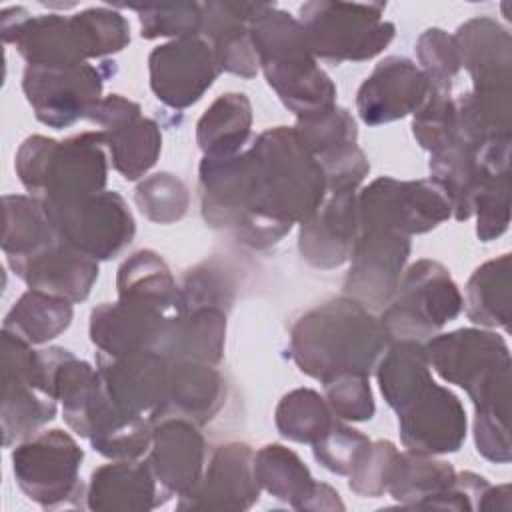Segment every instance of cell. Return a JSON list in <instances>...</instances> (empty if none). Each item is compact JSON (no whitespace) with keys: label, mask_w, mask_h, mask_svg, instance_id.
<instances>
[{"label":"cell","mask_w":512,"mask_h":512,"mask_svg":"<svg viewBox=\"0 0 512 512\" xmlns=\"http://www.w3.org/2000/svg\"><path fill=\"white\" fill-rule=\"evenodd\" d=\"M248 154L250 206L234 236L250 248H268L322 206L328 196L326 178L294 126L264 130L250 144Z\"/></svg>","instance_id":"1"},{"label":"cell","mask_w":512,"mask_h":512,"mask_svg":"<svg viewBox=\"0 0 512 512\" xmlns=\"http://www.w3.org/2000/svg\"><path fill=\"white\" fill-rule=\"evenodd\" d=\"M388 338L380 320L350 296L330 298L298 316L290 328V354L306 376L322 384L344 372L370 376Z\"/></svg>","instance_id":"2"},{"label":"cell","mask_w":512,"mask_h":512,"mask_svg":"<svg viewBox=\"0 0 512 512\" xmlns=\"http://www.w3.org/2000/svg\"><path fill=\"white\" fill-rule=\"evenodd\" d=\"M250 38L268 86L296 118L336 106V86L318 66L298 18L268 2L250 22Z\"/></svg>","instance_id":"3"},{"label":"cell","mask_w":512,"mask_h":512,"mask_svg":"<svg viewBox=\"0 0 512 512\" xmlns=\"http://www.w3.org/2000/svg\"><path fill=\"white\" fill-rule=\"evenodd\" d=\"M108 158L100 130L66 140L32 134L20 144L14 170L30 196L42 202H74L106 188Z\"/></svg>","instance_id":"4"},{"label":"cell","mask_w":512,"mask_h":512,"mask_svg":"<svg viewBox=\"0 0 512 512\" xmlns=\"http://www.w3.org/2000/svg\"><path fill=\"white\" fill-rule=\"evenodd\" d=\"M384 10L382 2L318 0L300 6L298 22L316 60L366 62L394 40L396 26L382 18Z\"/></svg>","instance_id":"5"},{"label":"cell","mask_w":512,"mask_h":512,"mask_svg":"<svg viewBox=\"0 0 512 512\" xmlns=\"http://www.w3.org/2000/svg\"><path fill=\"white\" fill-rule=\"evenodd\" d=\"M464 298L450 270L438 260L420 258L402 274L398 290L382 310L380 326L390 342H426L452 322Z\"/></svg>","instance_id":"6"},{"label":"cell","mask_w":512,"mask_h":512,"mask_svg":"<svg viewBox=\"0 0 512 512\" xmlns=\"http://www.w3.org/2000/svg\"><path fill=\"white\" fill-rule=\"evenodd\" d=\"M358 218L360 230H386L410 238L452 218V204L430 176L420 180L380 176L358 192Z\"/></svg>","instance_id":"7"},{"label":"cell","mask_w":512,"mask_h":512,"mask_svg":"<svg viewBox=\"0 0 512 512\" xmlns=\"http://www.w3.org/2000/svg\"><path fill=\"white\" fill-rule=\"evenodd\" d=\"M84 452L64 430H40L16 444L12 472L26 498L42 508H58L86 494L80 482Z\"/></svg>","instance_id":"8"},{"label":"cell","mask_w":512,"mask_h":512,"mask_svg":"<svg viewBox=\"0 0 512 512\" xmlns=\"http://www.w3.org/2000/svg\"><path fill=\"white\" fill-rule=\"evenodd\" d=\"M56 402L46 390L40 350L2 330V444L10 448L40 432L54 420Z\"/></svg>","instance_id":"9"},{"label":"cell","mask_w":512,"mask_h":512,"mask_svg":"<svg viewBox=\"0 0 512 512\" xmlns=\"http://www.w3.org/2000/svg\"><path fill=\"white\" fill-rule=\"evenodd\" d=\"M42 204L60 242L96 262L118 256L134 240V216L126 200L114 190H102L74 202Z\"/></svg>","instance_id":"10"},{"label":"cell","mask_w":512,"mask_h":512,"mask_svg":"<svg viewBox=\"0 0 512 512\" xmlns=\"http://www.w3.org/2000/svg\"><path fill=\"white\" fill-rule=\"evenodd\" d=\"M86 118L100 126L110 162L124 180L144 178L158 162L162 132L152 118L142 116L138 102L122 94L102 96Z\"/></svg>","instance_id":"11"},{"label":"cell","mask_w":512,"mask_h":512,"mask_svg":"<svg viewBox=\"0 0 512 512\" xmlns=\"http://www.w3.org/2000/svg\"><path fill=\"white\" fill-rule=\"evenodd\" d=\"M102 88V72L88 62L62 68L26 66L22 76V90L36 120L54 130L86 118L102 98Z\"/></svg>","instance_id":"12"},{"label":"cell","mask_w":512,"mask_h":512,"mask_svg":"<svg viewBox=\"0 0 512 512\" xmlns=\"http://www.w3.org/2000/svg\"><path fill=\"white\" fill-rule=\"evenodd\" d=\"M214 50L202 34L170 40L148 56V76L154 96L182 110L196 104L218 78Z\"/></svg>","instance_id":"13"},{"label":"cell","mask_w":512,"mask_h":512,"mask_svg":"<svg viewBox=\"0 0 512 512\" xmlns=\"http://www.w3.org/2000/svg\"><path fill=\"white\" fill-rule=\"evenodd\" d=\"M430 368L446 380L474 394L502 368L512 366L506 340L486 328H458L424 342Z\"/></svg>","instance_id":"14"},{"label":"cell","mask_w":512,"mask_h":512,"mask_svg":"<svg viewBox=\"0 0 512 512\" xmlns=\"http://www.w3.org/2000/svg\"><path fill=\"white\" fill-rule=\"evenodd\" d=\"M96 368L106 396L124 412L144 416L152 424L164 416L170 384V360L156 350L124 356L96 352Z\"/></svg>","instance_id":"15"},{"label":"cell","mask_w":512,"mask_h":512,"mask_svg":"<svg viewBox=\"0 0 512 512\" xmlns=\"http://www.w3.org/2000/svg\"><path fill=\"white\" fill-rule=\"evenodd\" d=\"M410 256V238L386 230H360L344 278V296L368 310H380L394 298Z\"/></svg>","instance_id":"16"},{"label":"cell","mask_w":512,"mask_h":512,"mask_svg":"<svg viewBox=\"0 0 512 512\" xmlns=\"http://www.w3.org/2000/svg\"><path fill=\"white\" fill-rule=\"evenodd\" d=\"M400 440L420 454L458 452L466 438V412L456 394L434 380L398 412Z\"/></svg>","instance_id":"17"},{"label":"cell","mask_w":512,"mask_h":512,"mask_svg":"<svg viewBox=\"0 0 512 512\" xmlns=\"http://www.w3.org/2000/svg\"><path fill=\"white\" fill-rule=\"evenodd\" d=\"M258 498L254 450L246 442H228L212 452L198 484L178 496V510L242 512L252 508Z\"/></svg>","instance_id":"18"},{"label":"cell","mask_w":512,"mask_h":512,"mask_svg":"<svg viewBox=\"0 0 512 512\" xmlns=\"http://www.w3.org/2000/svg\"><path fill=\"white\" fill-rule=\"evenodd\" d=\"M430 94V82L410 58L388 56L356 92V110L364 124L380 126L414 114Z\"/></svg>","instance_id":"19"},{"label":"cell","mask_w":512,"mask_h":512,"mask_svg":"<svg viewBox=\"0 0 512 512\" xmlns=\"http://www.w3.org/2000/svg\"><path fill=\"white\" fill-rule=\"evenodd\" d=\"M0 36L4 44L16 46L28 66L62 68L86 62L70 16H34L22 6H10L0 12Z\"/></svg>","instance_id":"20"},{"label":"cell","mask_w":512,"mask_h":512,"mask_svg":"<svg viewBox=\"0 0 512 512\" xmlns=\"http://www.w3.org/2000/svg\"><path fill=\"white\" fill-rule=\"evenodd\" d=\"M148 464L166 500L190 492L206 466V440L200 426L178 416L154 422Z\"/></svg>","instance_id":"21"},{"label":"cell","mask_w":512,"mask_h":512,"mask_svg":"<svg viewBox=\"0 0 512 512\" xmlns=\"http://www.w3.org/2000/svg\"><path fill=\"white\" fill-rule=\"evenodd\" d=\"M358 234V190L328 194L322 206L300 224L298 250L310 266L332 270L350 260Z\"/></svg>","instance_id":"22"},{"label":"cell","mask_w":512,"mask_h":512,"mask_svg":"<svg viewBox=\"0 0 512 512\" xmlns=\"http://www.w3.org/2000/svg\"><path fill=\"white\" fill-rule=\"evenodd\" d=\"M252 164L248 148L232 156H204L198 166L200 212L208 226L234 232L250 206Z\"/></svg>","instance_id":"23"},{"label":"cell","mask_w":512,"mask_h":512,"mask_svg":"<svg viewBox=\"0 0 512 512\" xmlns=\"http://www.w3.org/2000/svg\"><path fill=\"white\" fill-rule=\"evenodd\" d=\"M268 2H206L200 34L210 42L220 72L254 78L260 72L250 22Z\"/></svg>","instance_id":"24"},{"label":"cell","mask_w":512,"mask_h":512,"mask_svg":"<svg viewBox=\"0 0 512 512\" xmlns=\"http://www.w3.org/2000/svg\"><path fill=\"white\" fill-rule=\"evenodd\" d=\"M168 316L136 302L116 300L96 306L90 314V342L100 354L124 356L160 346Z\"/></svg>","instance_id":"25"},{"label":"cell","mask_w":512,"mask_h":512,"mask_svg":"<svg viewBox=\"0 0 512 512\" xmlns=\"http://www.w3.org/2000/svg\"><path fill=\"white\" fill-rule=\"evenodd\" d=\"M84 498L96 512H148L168 502L148 460H114L96 468Z\"/></svg>","instance_id":"26"},{"label":"cell","mask_w":512,"mask_h":512,"mask_svg":"<svg viewBox=\"0 0 512 512\" xmlns=\"http://www.w3.org/2000/svg\"><path fill=\"white\" fill-rule=\"evenodd\" d=\"M454 42L472 88H512V38L500 22L490 16L470 18L458 26Z\"/></svg>","instance_id":"27"},{"label":"cell","mask_w":512,"mask_h":512,"mask_svg":"<svg viewBox=\"0 0 512 512\" xmlns=\"http://www.w3.org/2000/svg\"><path fill=\"white\" fill-rule=\"evenodd\" d=\"M10 270L28 288L62 296L74 304L84 302L98 280V262L66 246L60 238L38 254L10 264Z\"/></svg>","instance_id":"28"},{"label":"cell","mask_w":512,"mask_h":512,"mask_svg":"<svg viewBox=\"0 0 512 512\" xmlns=\"http://www.w3.org/2000/svg\"><path fill=\"white\" fill-rule=\"evenodd\" d=\"M226 380L216 364L180 360L170 362V384L164 416L208 424L226 402Z\"/></svg>","instance_id":"29"},{"label":"cell","mask_w":512,"mask_h":512,"mask_svg":"<svg viewBox=\"0 0 512 512\" xmlns=\"http://www.w3.org/2000/svg\"><path fill=\"white\" fill-rule=\"evenodd\" d=\"M226 314L218 308H198L168 316L158 352L170 362L218 364L226 344Z\"/></svg>","instance_id":"30"},{"label":"cell","mask_w":512,"mask_h":512,"mask_svg":"<svg viewBox=\"0 0 512 512\" xmlns=\"http://www.w3.org/2000/svg\"><path fill=\"white\" fill-rule=\"evenodd\" d=\"M102 382V380H100ZM152 422L118 408L100 386L88 416V440L94 452L110 460H138L150 450Z\"/></svg>","instance_id":"31"},{"label":"cell","mask_w":512,"mask_h":512,"mask_svg":"<svg viewBox=\"0 0 512 512\" xmlns=\"http://www.w3.org/2000/svg\"><path fill=\"white\" fill-rule=\"evenodd\" d=\"M118 300L150 306L166 316L176 314L178 282L154 250L130 254L116 274Z\"/></svg>","instance_id":"32"},{"label":"cell","mask_w":512,"mask_h":512,"mask_svg":"<svg viewBox=\"0 0 512 512\" xmlns=\"http://www.w3.org/2000/svg\"><path fill=\"white\" fill-rule=\"evenodd\" d=\"M430 178L442 186L452 204V218L474 216V200L482 188L486 172L476 156V148L456 138L452 144L430 154Z\"/></svg>","instance_id":"33"},{"label":"cell","mask_w":512,"mask_h":512,"mask_svg":"<svg viewBox=\"0 0 512 512\" xmlns=\"http://www.w3.org/2000/svg\"><path fill=\"white\" fill-rule=\"evenodd\" d=\"M252 134V104L244 92L218 96L196 124V144L204 156H232Z\"/></svg>","instance_id":"34"},{"label":"cell","mask_w":512,"mask_h":512,"mask_svg":"<svg viewBox=\"0 0 512 512\" xmlns=\"http://www.w3.org/2000/svg\"><path fill=\"white\" fill-rule=\"evenodd\" d=\"M2 208V252L8 266L26 260L58 242L42 200L30 194H6L2 196Z\"/></svg>","instance_id":"35"},{"label":"cell","mask_w":512,"mask_h":512,"mask_svg":"<svg viewBox=\"0 0 512 512\" xmlns=\"http://www.w3.org/2000/svg\"><path fill=\"white\" fill-rule=\"evenodd\" d=\"M512 262L510 254L478 266L466 284L464 310L468 320L482 328L510 326L512 308Z\"/></svg>","instance_id":"36"},{"label":"cell","mask_w":512,"mask_h":512,"mask_svg":"<svg viewBox=\"0 0 512 512\" xmlns=\"http://www.w3.org/2000/svg\"><path fill=\"white\" fill-rule=\"evenodd\" d=\"M374 372L386 404L396 412L432 382L424 342L414 340L390 342Z\"/></svg>","instance_id":"37"},{"label":"cell","mask_w":512,"mask_h":512,"mask_svg":"<svg viewBox=\"0 0 512 512\" xmlns=\"http://www.w3.org/2000/svg\"><path fill=\"white\" fill-rule=\"evenodd\" d=\"M454 104L458 138L476 150L492 138L510 136L512 88H472L458 96Z\"/></svg>","instance_id":"38"},{"label":"cell","mask_w":512,"mask_h":512,"mask_svg":"<svg viewBox=\"0 0 512 512\" xmlns=\"http://www.w3.org/2000/svg\"><path fill=\"white\" fill-rule=\"evenodd\" d=\"M74 302L42 290L28 288L10 308L2 330L36 346L60 336L74 318Z\"/></svg>","instance_id":"39"},{"label":"cell","mask_w":512,"mask_h":512,"mask_svg":"<svg viewBox=\"0 0 512 512\" xmlns=\"http://www.w3.org/2000/svg\"><path fill=\"white\" fill-rule=\"evenodd\" d=\"M254 476L260 490L294 510H302L316 488L308 466L282 444H266L254 452Z\"/></svg>","instance_id":"40"},{"label":"cell","mask_w":512,"mask_h":512,"mask_svg":"<svg viewBox=\"0 0 512 512\" xmlns=\"http://www.w3.org/2000/svg\"><path fill=\"white\" fill-rule=\"evenodd\" d=\"M456 478L450 462L420 452H398L388 484V494L406 508H424Z\"/></svg>","instance_id":"41"},{"label":"cell","mask_w":512,"mask_h":512,"mask_svg":"<svg viewBox=\"0 0 512 512\" xmlns=\"http://www.w3.org/2000/svg\"><path fill=\"white\" fill-rule=\"evenodd\" d=\"M334 418L324 396L312 388L290 390L274 410V424L280 436L310 446L328 432Z\"/></svg>","instance_id":"42"},{"label":"cell","mask_w":512,"mask_h":512,"mask_svg":"<svg viewBox=\"0 0 512 512\" xmlns=\"http://www.w3.org/2000/svg\"><path fill=\"white\" fill-rule=\"evenodd\" d=\"M236 298V282L232 272L216 260L202 262L184 272L178 282L176 312L198 308H218L228 312Z\"/></svg>","instance_id":"43"},{"label":"cell","mask_w":512,"mask_h":512,"mask_svg":"<svg viewBox=\"0 0 512 512\" xmlns=\"http://www.w3.org/2000/svg\"><path fill=\"white\" fill-rule=\"evenodd\" d=\"M70 26L86 60L116 54L130 44L128 20L108 6H94L72 14Z\"/></svg>","instance_id":"44"},{"label":"cell","mask_w":512,"mask_h":512,"mask_svg":"<svg viewBox=\"0 0 512 512\" xmlns=\"http://www.w3.org/2000/svg\"><path fill=\"white\" fill-rule=\"evenodd\" d=\"M134 202L146 220L154 224H174L186 216L190 192L176 174L156 172L138 182Z\"/></svg>","instance_id":"45"},{"label":"cell","mask_w":512,"mask_h":512,"mask_svg":"<svg viewBox=\"0 0 512 512\" xmlns=\"http://www.w3.org/2000/svg\"><path fill=\"white\" fill-rule=\"evenodd\" d=\"M294 130L314 158H322L358 142L356 120L342 106H332L308 118H296Z\"/></svg>","instance_id":"46"},{"label":"cell","mask_w":512,"mask_h":512,"mask_svg":"<svg viewBox=\"0 0 512 512\" xmlns=\"http://www.w3.org/2000/svg\"><path fill=\"white\" fill-rule=\"evenodd\" d=\"M412 134L420 148L428 150L430 154L458 138L456 104L452 92L430 88L424 104L412 114Z\"/></svg>","instance_id":"47"},{"label":"cell","mask_w":512,"mask_h":512,"mask_svg":"<svg viewBox=\"0 0 512 512\" xmlns=\"http://www.w3.org/2000/svg\"><path fill=\"white\" fill-rule=\"evenodd\" d=\"M418 68L430 82V88L440 92H452V84L460 72V56L454 42L442 28H428L416 40Z\"/></svg>","instance_id":"48"},{"label":"cell","mask_w":512,"mask_h":512,"mask_svg":"<svg viewBox=\"0 0 512 512\" xmlns=\"http://www.w3.org/2000/svg\"><path fill=\"white\" fill-rule=\"evenodd\" d=\"M372 440L360 430L334 418L328 432L312 444V454L318 464L338 476H348L362 460Z\"/></svg>","instance_id":"49"},{"label":"cell","mask_w":512,"mask_h":512,"mask_svg":"<svg viewBox=\"0 0 512 512\" xmlns=\"http://www.w3.org/2000/svg\"><path fill=\"white\" fill-rule=\"evenodd\" d=\"M138 12L140 36L146 40L154 38H186L200 34L202 28V4L178 2V4H156L134 8Z\"/></svg>","instance_id":"50"},{"label":"cell","mask_w":512,"mask_h":512,"mask_svg":"<svg viewBox=\"0 0 512 512\" xmlns=\"http://www.w3.org/2000/svg\"><path fill=\"white\" fill-rule=\"evenodd\" d=\"M324 400L332 414L344 422H366L374 416L376 404L370 376L360 372L338 374L324 384Z\"/></svg>","instance_id":"51"},{"label":"cell","mask_w":512,"mask_h":512,"mask_svg":"<svg viewBox=\"0 0 512 512\" xmlns=\"http://www.w3.org/2000/svg\"><path fill=\"white\" fill-rule=\"evenodd\" d=\"M476 234L482 242L496 240L510 224V174H488L474 200Z\"/></svg>","instance_id":"52"},{"label":"cell","mask_w":512,"mask_h":512,"mask_svg":"<svg viewBox=\"0 0 512 512\" xmlns=\"http://www.w3.org/2000/svg\"><path fill=\"white\" fill-rule=\"evenodd\" d=\"M398 452L400 450L390 440L372 442L362 460L348 474L350 490L362 498H380L388 492Z\"/></svg>","instance_id":"53"},{"label":"cell","mask_w":512,"mask_h":512,"mask_svg":"<svg viewBox=\"0 0 512 512\" xmlns=\"http://www.w3.org/2000/svg\"><path fill=\"white\" fill-rule=\"evenodd\" d=\"M316 160L322 166L328 194L358 190L370 172V162L358 144L340 148Z\"/></svg>","instance_id":"54"},{"label":"cell","mask_w":512,"mask_h":512,"mask_svg":"<svg viewBox=\"0 0 512 512\" xmlns=\"http://www.w3.org/2000/svg\"><path fill=\"white\" fill-rule=\"evenodd\" d=\"M510 414L494 410H476L474 416V442L482 458L494 464H508L510 452Z\"/></svg>","instance_id":"55"},{"label":"cell","mask_w":512,"mask_h":512,"mask_svg":"<svg viewBox=\"0 0 512 512\" xmlns=\"http://www.w3.org/2000/svg\"><path fill=\"white\" fill-rule=\"evenodd\" d=\"M488 480L480 474L474 472H456L454 482L440 492L438 496H434L432 500H428L424 504V510L430 508H438V510H478L480 500L484 496V492L488 490Z\"/></svg>","instance_id":"56"},{"label":"cell","mask_w":512,"mask_h":512,"mask_svg":"<svg viewBox=\"0 0 512 512\" xmlns=\"http://www.w3.org/2000/svg\"><path fill=\"white\" fill-rule=\"evenodd\" d=\"M302 510H344V502L340 500V494L332 486L316 482V488Z\"/></svg>","instance_id":"57"},{"label":"cell","mask_w":512,"mask_h":512,"mask_svg":"<svg viewBox=\"0 0 512 512\" xmlns=\"http://www.w3.org/2000/svg\"><path fill=\"white\" fill-rule=\"evenodd\" d=\"M478 510H500L510 512L512 510V496H510V484L502 486H488L484 492Z\"/></svg>","instance_id":"58"}]
</instances>
